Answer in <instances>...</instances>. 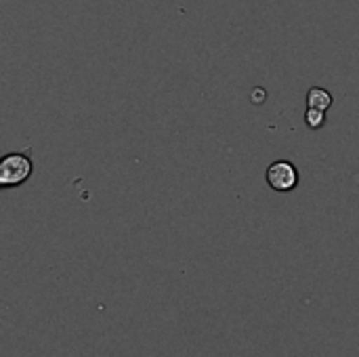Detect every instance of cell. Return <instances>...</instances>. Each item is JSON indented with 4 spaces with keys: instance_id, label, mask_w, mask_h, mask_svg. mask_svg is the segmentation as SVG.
<instances>
[{
    "instance_id": "obj_1",
    "label": "cell",
    "mask_w": 359,
    "mask_h": 357,
    "mask_svg": "<svg viewBox=\"0 0 359 357\" xmlns=\"http://www.w3.org/2000/svg\"><path fill=\"white\" fill-rule=\"evenodd\" d=\"M32 170H34V162L27 154H19V151L6 154L0 160V185L4 189L17 187L29 179Z\"/></svg>"
},
{
    "instance_id": "obj_2",
    "label": "cell",
    "mask_w": 359,
    "mask_h": 357,
    "mask_svg": "<svg viewBox=\"0 0 359 357\" xmlns=\"http://www.w3.org/2000/svg\"><path fill=\"white\" fill-rule=\"evenodd\" d=\"M267 183L276 191H292L299 183V170L288 160H278L267 168Z\"/></svg>"
},
{
    "instance_id": "obj_3",
    "label": "cell",
    "mask_w": 359,
    "mask_h": 357,
    "mask_svg": "<svg viewBox=\"0 0 359 357\" xmlns=\"http://www.w3.org/2000/svg\"><path fill=\"white\" fill-rule=\"evenodd\" d=\"M330 105H332V95L326 88H322V86L309 88V93H307V107H318V109L326 112Z\"/></svg>"
},
{
    "instance_id": "obj_4",
    "label": "cell",
    "mask_w": 359,
    "mask_h": 357,
    "mask_svg": "<svg viewBox=\"0 0 359 357\" xmlns=\"http://www.w3.org/2000/svg\"><path fill=\"white\" fill-rule=\"evenodd\" d=\"M305 120H307L309 128H320V126H324V120H326V116H324V109H318V107H307V112H305Z\"/></svg>"
},
{
    "instance_id": "obj_5",
    "label": "cell",
    "mask_w": 359,
    "mask_h": 357,
    "mask_svg": "<svg viewBox=\"0 0 359 357\" xmlns=\"http://www.w3.org/2000/svg\"><path fill=\"white\" fill-rule=\"evenodd\" d=\"M263 99H265V90H263V88H259V90L252 95V101H255V103H263Z\"/></svg>"
}]
</instances>
